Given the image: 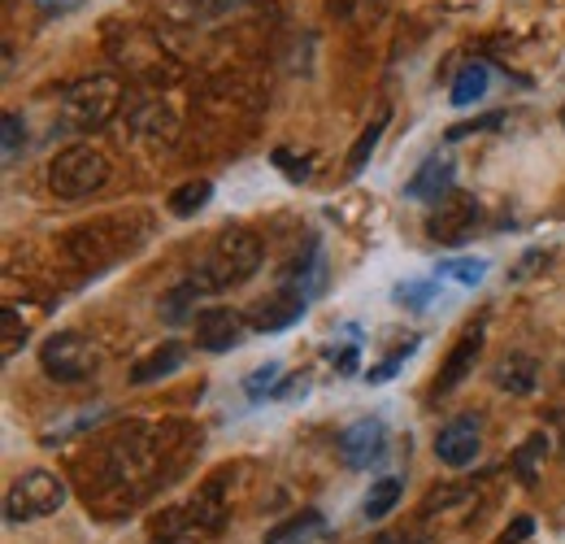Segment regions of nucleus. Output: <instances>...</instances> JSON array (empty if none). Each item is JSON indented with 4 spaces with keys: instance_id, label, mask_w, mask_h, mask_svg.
<instances>
[{
    "instance_id": "f257e3e1",
    "label": "nucleus",
    "mask_w": 565,
    "mask_h": 544,
    "mask_svg": "<svg viewBox=\"0 0 565 544\" xmlns=\"http://www.w3.org/2000/svg\"><path fill=\"white\" fill-rule=\"evenodd\" d=\"M257 270H262V240L244 227H231L214 240V249L196 266L192 283L201 288V297H209V292H231V288L249 283Z\"/></svg>"
},
{
    "instance_id": "f03ea898",
    "label": "nucleus",
    "mask_w": 565,
    "mask_h": 544,
    "mask_svg": "<svg viewBox=\"0 0 565 544\" xmlns=\"http://www.w3.org/2000/svg\"><path fill=\"white\" fill-rule=\"evenodd\" d=\"M122 105V83L113 74H87L61 92V131H96Z\"/></svg>"
},
{
    "instance_id": "7ed1b4c3",
    "label": "nucleus",
    "mask_w": 565,
    "mask_h": 544,
    "mask_svg": "<svg viewBox=\"0 0 565 544\" xmlns=\"http://www.w3.org/2000/svg\"><path fill=\"white\" fill-rule=\"evenodd\" d=\"M109 183V157L92 144H70L48 161V188L61 201H83Z\"/></svg>"
},
{
    "instance_id": "20e7f679",
    "label": "nucleus",
    "mask_w": 565,
    "mask_h": 544,
    "mask_svg": "<svg viewBox=\"0 0 565 544\" xmlns=\"http://www.w3.org/2000/svg\"><path fill=\"white\" fill-rule=\"evenodd\" d=\"M61 506H65V484L52 471H26L4 497V519L9 523H35V519L57 515Z\"/></svg>"
},
{
    "instance_id": "39448f33",
    "label": "nucleus",
    "mask_w": 565,
    "mask_h": 544,
    "mask_svg": "<svg viewBox=\"0 0 565 544\" xmlns=\"http://www.w3.org/2000/svg\"><path fill=\"white\" fill-rule=\"evenodd\" d=\"M96 362H100L96 344H92L87 336H79V331H57V336H48L44 349H39V366H44V375L57 379V384H83V379L96 371Z\"/></svg>"
},
{
    "instance_id": "423d86ee",
    "label": "nucleus",
    "mask_w": 565,
    "mask_h": 544,
    "mask_svg": "<svg viewBox=\"0 0 565 544\" xmlns=\"http://www.w3.org/2000/svg\"><path fill=\"white\" fill-rule=\"evenodd\" d=\"M479 222H483L479 201L466 196V192H448V196L435 201V209H431V218H426V231H431V240H440V244H466V240L479 231Z\"/></svg>"
},
{
    "instance_id": "0eeeda50",
    "label": "nucleus",
    "mask_w": 565,
    "mask_h": 544,
    "mask_svg": "<svg viewBox=\"0 0 565 544\" xmlns=\"http://www.w3.org/2000/svg\"><path fill=\"white\" fill-rule=\"evenodd\" d=\"M387 454V423L383 419H357L339 432V458L348 471H370Z\"/></svg>"
},
{
    "instance_id": "6e6552de",
    "label": "nucleus",
    "mask_w": 565,
    "mask_h": 544,
    "mask_svg": "<svg viewBox=\"0 0 565 544\" xmlns=\"http://www.w3.org/2000/svg\"><path fill=\"white\" fill-rule=\"evenodd\" d=\"M249 340V318L227 310V305H209L196 314V344L205 353H231Z\"/></svg>"
},
{
    "instance_id": "1a4fd4ad",
    "label": "nucleus",
    "mask_w": 565,
    "mask_h": 544,
    "mask_svg": "<svg viewBox=\"0 0 565 544\" xmlns=\"http://www.w3.org/2000/svg\"><path fill=\"white\" fill-rule=\"evenodd\" d=\"M479 449H483V423L470 419V414L444 423L440 436H435V458H440L444 467H453V471H466V467L479 458Z\"/></svg>"
},
{
    "instance_id": "9d476101",
    "label": "nucleus",
    "mask_w": 565,
    "mask_h": 544,
    "mask_svg": "<svg viewBox=\"0 0 565 544\" xmlns=\"http://www.w3.org/2000/svg\"><path fill=\"white\" fill-rule=\"evenodd\" d=\"M304 310H309V292L304 288H296V283H282L279 292L266 301V305H257V314H253V327L262 331V336H275V331H287V327H296L300 318H304Z\"/></svg>"
},
{
    "instance_id": "9b49d317",
    "label": "nucleus",
    "mask_w": 565,
    "mask_h": 544,
    "mask_svg": "<svg viewBox=\"0 0 565 544\" xmlns=\"http://www.w3.org/2000/svg\"><path fill=\"white\" fill-rule=\"evenodd\" d=\"M453 183H457V161L435 153V157H426V161L409 174L405 196H409V201H440V196L453 192Z\"/></svg>"
},
{
    "instance_id": "f8f14e48",
    "label": "nucleus",
    "mask_w": 565,
    "mask_h": 544,
    "mask_svg": "<svg viewBox=\"0 0 565 544\" xmlns=\"http://www.w3.org/2000/svg\"><path fill=\"white\" fill-rule=\"evenodd\" d=\"M479 353H483V323H479V327H466V331H461V340L453 344V353H448V358H444V366H440L435 392H453L457 384H466V375L474 371Z\"/></svg>"
},
{
    "instance_id": "ddd939ff",
    "label": "nucleus",
    "mask_w": 565,
    "mask_h": 544,
    "mask_svg": "<svg viewBox=\"0 0 565 544\" xmlns=\"http://www.w3.org/2000/svg\"><path fill=\"white\" fill-rule=\"evenodd\" d=\"M183 362H188V349H183L179 340H166V344H157L148 358H140V362H135V371H131V384H135V388H144V384H157V379L175 375Z\"/></svg>"
},
{
    "instance_id": "4468645a",
    "label": "nucleus",
    "mask_w": 565,
    "mask_h": 544,
    "mask_svg": "<svg viewBox=\"0 0 565 544\" xmlns=\"http://www.w3.org/2000/svg\"><path fill=\"white\" fill-rule=\"evenodd\" d=\"M488 87H492V70H488L483 61H466V65L457 70V78H453L448 100H453L457 109H470L474 100H483V96H488Z\"/></svg>"
},
{
    "instance_id": "2eb2a0df",
    "label": "nucleus",
    "mask_w": 565,
    "mask_h": 544,
    "mask_svg": "<svg viewBox=\"0 0 565 544\" xmlns=\"http://www.w3.org/2000/svg\"><path fill=\"white\" fill-rule=\"evenodd\" d=\"M536 384H540V371H536V358H527V353H509L496 366V388H505L509 397H527Z\"/></svg>"
},
{
    "instance_id": "dca6fc26",
    "label": "nucleus",
    "mask_w": 565,
    "mask_h": 544,
    "mask_svg": "<svg viewBox=\"0 0 565 544\" xmlns=\"http://www.w3.org/2000/svg\"><path fill=\"white\" fill-rule=\"evenodd\" d=\"M387 122H392V109H378V118L357 135V144L348 148V179H357L365 166H370V157H374V148H378V140H383V131H387Z\"/></svg>"
},
{
    "instance_id": "f3484780",
    "label": "nucleus",
    "mask_w": 565,
    "mask_h": 544,
    "mask_svg": "<svg viewBox=\"0 0 565 544\" xmlns=\"http://www.w3.org/2000/svg\"><path fill=\"white\" fill-rule=\"evenodd\" d=\"M322 532H326V519H322L317 510H300V515H291L287 523L271 528V532H266V544H304L309 536H322Z\"/></svg>"
},
{
    "instance_id": "a211bd4d",
    "label": "nucleus",
    "mask_w": 565,
    "mask_h": 544,
    "mask_svg": "<svg viewBox=\"0 0 565 544\" xmlns=\"http://www.w3.org/2000/svg\"><path fill=\"white\" fill-rule=\"evenodd\" d=\"M396 501H400V480H396V475H383V480H374L370 493L361 497V519H365V523H378V519H387V515L396 510Z\"/></svg>"
},
{
    "instance_id": "6ab92c4d",
    "label": "nucleus",
    "mask_w": 565,
    "mask_h": 544,
    "mask_svg": "<svg viewBox=\"0 0 565 544\" xmlns=\"http://www.w3.org/2000/svg\"><path fill=\"white\" fill-rule=\"evenodd\" d=\"M209 196H214V183H209V179H192V183L175 188L170 214H175V218H196V214L209 205Z\"/></svg>"
},
{
    "instance_id": "aec40b11",
    "label": "nucleus",
    "mask_w": 565,
    "mask_h": 544,
    "mask_svg": "<svg viewBox=\"0 0 565 544\" xmlns=\"http://www.w3.org/2000/svg\"><path fill=\"white\" fill-rule=\"evenodd\" d=\"M435 279H453L461 288H479L488 279V262L483 257H448L435 266Z\"/></svg>"
},
{
    "instance_id": "412c9836",
    "label": "nucleus",
    "mask_w": 565,
    "mask_h": 544,
    "mask_svg": "<svg viewBox=\"0 0 565 544\" xmlns=\"http://www.w3.org/2000/svg\"><path fill=\"white\" fill-rule=\"evenodd\" d=\"M544 458H549V436L544 432H536V436H527V445L514 454V471L522 475V484L531 488L536 484V475H540V467H544Z\"/></svg>"
},
{
    "instance_id": "4be33fe9",
    "label": "nucleus",
    "mask_w": 565,
    "mask_h": 544,
    "mask_svg": "<svg viewBox=\"0 0 565 544\" xmlns=\"http://www.w3.org/2000/svg\"><path fill=\"white\" fill-rule=\"evenodd\" d=\"M0 135H4V148H0L4 166H17V161H22V153H26V122H22L17 113H4Z\"/></svg>"
},
{
    "instance_id": "5701e85b",
    "label": "nucleus",
    "mask_w": 565,
    "mask_h": 544,
    "mask_svg": "<svg viewBox=\"0 0 565 544\" xmlns=\"http://www.w3.org/2000/svg\"><path fill=\"white\" fill-rule=\"evenodd\" d=\"M396 305H409V310H426L431 301H435V283L431 279H405V283H396Z\"/></svg>"
},
{
    "instance_id": "b1692460",
    "label": "nucleus",
    "mask_w": 565,
    "mask_h": 544,
    "mask_svg": "<svg viewBox=\"0 0 565 544\" xmlns=\"http://www.w3.org/2000/svg\"><path fill=\"white\" fill-rule=\"evenodd\" d=\"M279 379H282V366L279 362H266V366H257V371L244 379V397H249V401H262L266 392L279 388Z\"/></svg>"
},
{
    "instance_id": "393cba45",
    "label": "nucleus",
    "mask_w": 565,
    "mask_h": 544,
    "mask_svg": "<svg viewBox=\"0 0 565 544\" xmlns=\"http://www.w3.org/2000/svg\"><path fill=\"white\" fill-rule=\"evenodd\" d=\"M192 297H201V288H196L192 279H188V283H179V288L166 297V310H161V314H166V323H183V318H188V310H192Z\"/></svg>"
},
{
    "instance_id": "a878e982",
    "label": "nucleus",
    "mask_w": 565,
    "mask_h": 544,
    "mask_svg": "<svg viewBox=\"0 0 565 544\" xmlns=\"http://www.w3.org/2000/svg\"><path fill=\"white\" fill-rule=\"evenodd\" d=\"M413 349H418V340H409V344H405V349H396V353H392V358H383V362H378V366H374V371H365V379H370V384H387V379H396V371H400V366H405V358H409V353H413Z\"/></svg>"
},
{
    "instance_id": "bb28decb",
    "label": "nucleus",
    "mask_w": 565,
    "mask_h": 544,
    "mask_svg": "<svg viewBox=\"0 0 565 544\" xmlns=\"http://www.w3.org/2000/svg\"><path fill=\"white\" fill-rule=\"evenodd\" d=\"M505 122V113H483V118H470V122H457L453 131H448V140H466V135H474V131H496Z\"/></svg>"
},
{
    "instance_id": "cd10ccee",
    "label": "nucleus",
    "mask_w": 565,
    "mask_h": 544,
    "mask_svg": "<svg viewBox=\"0 0 565 544\" xmlns=\"http://www.w3.org/2000/svg\"><path fill=\"white\" fill-rule=\"evenodd\" d=\"M0 327H4V358H13L17 353V344H26V327H17V314L4 305V314H0Z\"/></svg>"
},
{
    "instance_id": "c85d7f7f",
    "label": "nucleus",
    "mask_w": 565,
    "mask_h": 544,
    "mask_svg": "<svg viewBox=\"0 0 565 544\" xmlns=\"http://www.w3.org/2000/svg\"><path fill=\"white\" fill-rule=\"evenodd\" d=\"M275 166H279L282 174L291 179V183H300V179H309V161H296L287 148H275Z\"/></svg>"
},
{
    "instance_id": "c756f323",
    "label": "nucleus",
    "mask_w": 565,
    "mask_h": 544,
    "mask_svg": "<svg viewBox=\"0 0 565 544\" xmlns=\"http://www.w3.org/2000/svg\"><path fill=\"white\" fill-rule=\"evenodd\" d=\"M244 0H192V9L201 13V17H227L231 9H240Z\"/></svg>"
},
{
    "instance_id": "7c9ffc66",
    "label": "nucleus",
    "mask_w": 565,
    "mask_h": 544,
    "mask_svg": "<svg viewBox=\"0 0 565 544\" xmlns=\"http://www.w3.org/2000/svg\"><path fill=\"white\" fill-rule=\"evenodd\" d=\"M326 358L335 362V371H339V375H352V371H357V344H348V349H335V344H330V349H326Z\"/></svg>"
},
{
    "instance_id": "2f4dec72",
    "label": "nucleus",
    "mask_w": 565,
    "mask_h": 544,
    "mask_svg": "<svg viewBox=\"0 0 565 544\" xmlns=\"http://www.w3.org/2000/svg\"><path fill=\"white\" fill-rule=\"evenodd\" d=\"M83 0H35V9L44 13V17H61V13H74Z\"/></svg>"
},
{
    "instance_id": "473e14b6",
    "label": "nucleus",
    "mask_w": 565,
    "mask_h": 544,
    "mask_svg": "<svg viewBox=\"0 0 565 544\" xmlns=\"http://www.w3.org/2000/svg\"><path fill=\"white\" fill-rule=\"evenodd\" d=\"M536 262H549V249H531L522 262H518V270H514V279H527L531 270H536Z\"/></svg>"
},
{
    "instance_id": "72a5a7b5",
    "label": "nucleus",
    "mask_w": 565,
    "mask_h": 544,
    "mask_svg": "<svg viewBox=\"0 0 565 544\" xmlns=\"http://www.w3.org/2000/svg\"><path fill=\"white\" fill-rule=\"evenodd\" d=\"M531 532H536V523H531V519H518L514 528H505V536H501V544H518V541H527Z\"/></svg>"
},
{
    "instance_id": "f704fd0d",
    "label": "nucleus",
    "mask_w": 565,
    "mask_h": 544,
    "mask_svg": "<svg viewBox=\"0 0 565 544\" xmlns=\"http://www.w3.org/2000/svg\"><path fill=\"white\" fill-rule=\"evenodd\" d=\"M392 544H413V541H392Z\"/></svg>"
},
{
    "instance_id": "c9c22d12",
    "label": "nucleus",
    "mask_w": 565,
    "mask_h": 544,
    "mask_svg": "<svg viewBox=\"0 0 565 544\" xmlns=\"http://www.w3.org/2000/svg\"><path fill=\"white\" fill-rule=\"evenodd\" d=\"M562 126H565V105H562Z\"/></svg>"
}]
</instances>
